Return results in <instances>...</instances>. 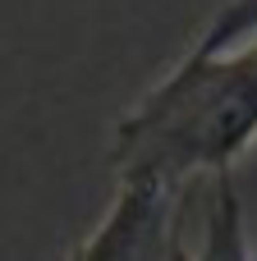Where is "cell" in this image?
I'll list each match as a JSON object with an SVG mask.
<instances>
[{"label":"cell","instance_id":"cell-3","mask_svg":"<svg viewBox=\"0 0 257 261\" xmlns=\"http://www.w3.org/2000/svg\"><path fill=\"white\" fill-rule=\"evenodd\" d=\"M193 261H253L248 257V225H244V202L235 188V174H216V197L207 206L202 225V248Z\"/></svg>","mask_w":257,"mask_h":261},{"label":"cell","instance_id":"cell-1","mask_svg":"<svg viewBox=\"0 0 257 261\" xmlns=\"http://www.w3.org/2000/svg\"><path fill=\"white\" fill-rule=\"evenodd\" d=\"M257 142V37L221 55H179L110 133V165L120 174H161L189 184L193 174H230Z\"/></svg>","mask_w":257,"mask_h":261},{"label":"cell","instance_id":"cell-2","mask_svg":"<svg viewBox=\"0 0 257 261\" xmlns=\"http://www.w3.org/2000/svg\"><path fill=\"white\" fill-rule=\"evenodd\" d=\"M184 188L161 174H120V193L69 261H193L184 248Z\"/></svg>","mask_w":257,"mask_h":261}]
</instances>
